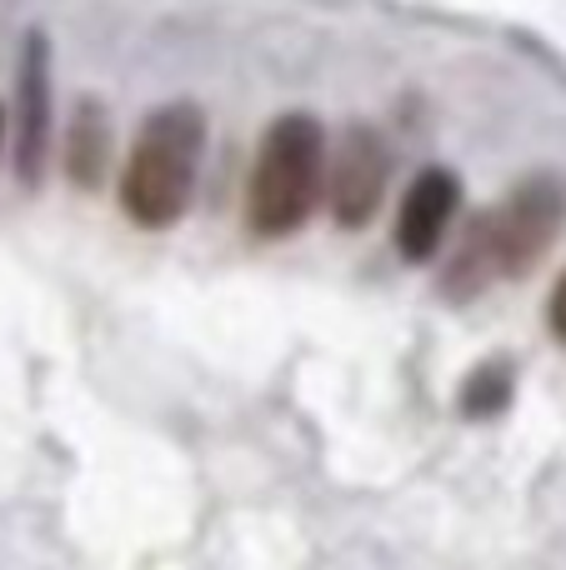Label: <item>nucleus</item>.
Wrapping results in <instances>:
<instances>
[{"label": "nucleus", "instance_id": "423d86ee", "mask_svg": "<svg viewBox=\"0 0 566 570\" xmlns=\"http://www.w3.org/2000/svg\"><path fill=\"white\" fill-rule=\"evenodd\" d=\"M46 136H50V76H46V40H26V60H20V146L16 170L26 186L40 180L46 166Z\"/></svg>", "mask_w": 566, "mask_h": 570}, {"label": "nucleus", "instance_id": "39448f33", "mask_svg": "<svg viewBox=\"0 0 566 570\" xmlns=\"http://www.w3.org/2000/svg\"><path fill=\"white\" fill-rule=\"evenodd\" d=\"M461 210V180L441 166H427L417 180L407 186L401 196V210H397V250L401 261H431L447 240L451 220Z\"/></svg>", "mask_w": 566, "mask_h": 570}, {"label": "nucleus", "instance_id": "6e6552de", "mask_svg": "<svg viewBox=\"0 0 566 570\" xmlns=\"http://www.w3.org/2000/svg\"><path fill=\"white\" fill-rule=\"evenodd\" d=\"M511 391H517V381H511V365L507 361L477 365V371L461 381V415H471V421L501 415L511 405Z\"/></svg>", "mask_w": 566, "mask_h": 570}, {"label": "nucleus", "instance_id": "0eeeda50", "mask_svg": "<svg viewBox=\"0 0 566 570\" xmlns=\"http://www.w3.org/2000/svg\"><path fill=\"white\" fill-rule=\"evenodd\" d=\"M110 170V120L100 110V100H80L76 120L66 136V176L80 190H96Z\"/></svg>", "mask_w": 566, "mask_h": 570}, {"label": "nucleus", "instance_id": "1a4fd4ad", "mask_svg": "<svg viewBox=\"0 0 566 570\" xmlns=\"http://www.w3.org/2000/svg\"><path fill=\"white\" fill-rule=\"evenodd\" d=\"M547 325H552V335L566 345V271H562V281L552 285V301H547Z\"/></svg>", "mask_w": 566, "mask_h": 570}, {"label": "nucleus", "instance_id": "7ed1b4c3", "mask_svg": "<svg viewBox=\"0 0 566 570\" xmlns=\"http://www.w3.org/2000/svg\"><path fill=\"white\" fill-rule=\"evenodd\" d=\"M201 150H206V120L196 106H160L130 140L126 170H120V206L136 226L166 230L186 216L196 190Z\"/></svg>", "mask_w": 566, "mask_h": 570}, {"label": "nucleus", "instance_id": "f03ea898", "mask_svg": "<svg viewBox=\"0 0 566 570\" xmlns=\"http://www.w3.org/2000/svg\"><path fill=\"white\" fill-rule=\"evenodd\" d=\"M326 130L316 126V116L291 110V116L271 120L261 136L256 166H251L246 186V226L261 240L296 236L311 220V210L326 196Z\"/></svg>", "mask_w": 566, "mask_h": 570}, {"label": "nucleus", "instance_id": "20e7f679", "mask_svg": "<svg viewBox=\"0 0 566 570\" xmlns=\"http://www.w3.org/2000/svg\"><path fill=\"white\" fill-rule=\"evenodd\" d=\"M391 180V150L381 140V130L371 126H347L336 140V156L326 166V206L336 216V226L361 230L371 226V216L387 200Z\"/></svg>", "mask_w": 566, "mask_h": 570}, {"label": "nucleus", "instance_id": "f257e3e1", "mask_svg": "<svg viewBox=\"0 0 566 570\" xmlns=\"http://www.w3.org/2000/svg\"><path fill=\"white\" fill-rule=\"evenodd\" d=\"M566 226V186L552 176H531L517 190H507L501 206L477 216L451 250L447 271H441V295L447 301H471V295L491 291V285L527 276L552 240Z\"/></svg>", "mask_w": 566, "mask_h": 570}]
</instances>
